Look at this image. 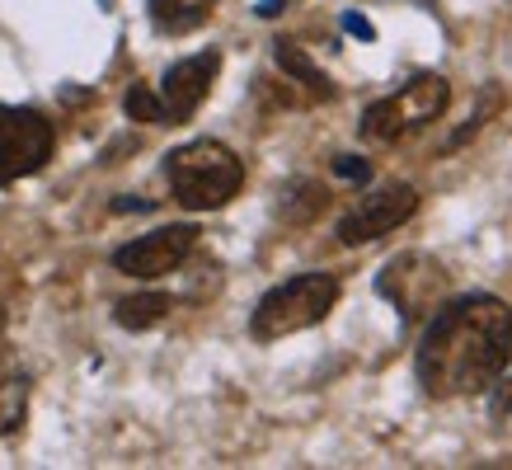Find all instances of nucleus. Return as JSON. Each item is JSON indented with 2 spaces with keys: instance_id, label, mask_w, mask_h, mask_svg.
Masks as SVG:
<instances>
[{
  "instance_id": "14",
  "label": "nucleus",
  "mask_w": 512,
  "mask_h": 470,
  "mask_svg": "<svg viewBox=\"0 0 512 470\" xmlns=\"http://www.w3.org/2000/svg\"><path fill=\"white\" fill-rule=\"evenodd\" d=\"M127 118H132V123L170 127L165 123V104H160V94L151 90V85H132V90H127Z\"/></svg>"
},
{
  "instance_id": "11",
  "label": "nucleus",
  "mask_w": 512,
  "mask_h": 470,
  "mask_svg": "<svg viewBox=\"0 0 512 470\" xmlns=\"http://www.w3.org/2000/svg\"><path fill=\"white\" fill-rule=\"evenodd\" d=\"M29 419V376L19 367H0V433H19Z\"/></svg>"
},
{
  "instance_id": "1",
  "label": "nucleus",
  "mask_w": 512,
  "mask_h": 470,
  "mask_svg": "<svg viewBox=\"0 0 512 470\" xmlns=\"http://www.w3.org/2000/svg\"><path fill=\"white\" fill-rule=\"evenodd\" d=\"M512 358V306L489 297V292H470V297L442 301L428 320L419 339V372L423 395L433 400H466L484 395L498 376L508 372Z\"/></svg>"
},
{
  "instance_id": "4",
  "label": "nucleus",
  "mask_w": 512,
  "mask_h": 470,
  "mask_svg": "<svg viewBox=\"0 0 512 470\" xmlns=\"http://www.w3.org/2000/svg\"><path fill=\"white\" fill-rule=\"evenodd\" d=\"M451 104V85L442 76H414L404 80L395 94L376 99L372 109L362 113V137L372 146H395V141L414 137L428 123H437Z\"/></svg>"
},
{
  "instance_id": "10",
  "label": "nucleus",
  "mask_w": 512,
  "mask_h": 470,
  "mask_svg": "<svg viewBox=\"0 0 512 470\" xmlns=\"http://www.w3.org/2000/svg\"><path fill=\"white\" fill-rule=\"evenodd\" d=\"M212 5H217V0H151V24H156L160 33L179 38V33L202 29V24L212 19Z\"/></svg>"
},
{
  "instance_id": "17",
  "label": "nucleus",
  "mask_w": 512,
  "mask_h": 470,
  "mask_svg": "<svg viewBox=\"0 0 512 470\" xmlns=\"http://www.w3.org/2000/svg\"><path fill=\"white\" fill-rule=\"evenodd\" d=\"M343 29H348V33H357V38H372V24H367V19H362V15H348V19H343Z\"/></svg>"
},
{
  "instance_id": "3",
  "label": "nucleus",
  "mask_w": 512,
  "mask_h": 470,
  "mask_svg": "<svg viewBox=\"0 0 512 470\" xmlns=\"http://www.w3.org/2000/svg\"><path fill=\"white\" fill-rule=\"evenodd\" d=\"M334 306H339V278L334 273H296V278L278 282L254 306L249 334L259 344H273V339H287V334H301V329L320 325Z\"/></svg>"
},
{
  "instance_id": "16",
  "label": "nucleus",
  "mask_w": 512,
  "mask_h": 470,
  "mask_svg": "<svg viewBox=\"0 0 512 470\" xmlns=\"http://www.w3.org/2000/svg\"><path fill=\"white\" fill-rule=\"evenodd\" d=\"M334 174H339V179H353V184H367V179H372V165L357 156H339L334 160Z\"/></svg>"
},
{
  "instance_id": "9",
  "label": "nucleus",
  "mask_w": 512,
  "mask_h": 470,
  "mask_svg": "<svg viewBox=\"0 0 512 470\" xmlns=\"http://www.w3.org/2000/svg\"><path fill=\"white\" fill-rule=\"evenodd\" d=\"M217 71H221V52L217 47H207V52H193L184 62H174L160 80V104H165V123H188L193 113L202 109V99L212 94L217 85Z\"/></svg>"
},
{
  "instance_id": "6",
  "label": "nucleus",
  "mask_w": 512,
  "mask_h": 470,
  "mask_svg": "<svg viewBox=\"0 0 512 470\" xmlns=\"http://www.w3.org/2000/svg\"><path fill=\"white\" fill-rule=\"evenodd\" d=\"M57 132L38 109H15L0 104V184L29 179L52 160Z\"/></svg>"
},
{
  "instance_id": "5",
  "label": "nucleus",
  "mask_w": 512,
  "mask_h": 470,
  "mask_svg": "<svg viewBox=\"0 0 512 470\" xmlns=\"http://www.w3.org/2000/svg\"><path fill=\"white\" fill-rule=\"evenodd\" d=\"M376 292L404 315V320H423L447 301V268L437 264L433 254L404 250L386 259V268L376 273Z\"/></svg>"
},
{
  "instance_id": "7",
  "label": "nucleus",
  "mask_w": 512,
  "mask_h": 470,
  "mask_svg": "<svg viewBox=\"0 0 512 470\" xmlns=\"http://www.w3.org/2000/svg\"><path fill=\"white\" fill-rule=\"evenodd\" d=\"M414 212H419V188L386 184V188H376V193H367V198H357V203L343 212L339 240L343 245H367V240H381V235H390L395 226H404Z\"/></svg>"
},
{
  "instance_id": "15",
  "label": "nucleus",
  "mask_w": 512,
  "mask_h": 470,
  "mask_svg": "<svg viewBox=\"0 0 512 470\" xmlns=\"http://www.w3.org/2000/svg\"><path fill=\"white\" fill-rule=\"evenodd\" d=\"M494 386H498V391H494V423H503V428H512V376H508V381L498 376Z\"/></svg>"
},
{
  "instance_id": "18",
  "label": "nucleus",
  "mask_w": 512,
  "mask_h": 470,
  "mask_svg": "<svg viewBox=\"0 0 512 470\" xmlns=\"http://www.w3.org/2000/svg\"><path fill=\"white\" fill-rule=\"evenodd\" d=\"M282 5H287V0H259V15H278V10H282Z\"/></svg>"
},
{
  "instance_id": "19",
  "label": "nucleus",
  "mask_w": 512,
  "mask_h": 470,
  "mask_svg": "<svg viewBox=\"0 0 512 470\" xmlns=\"http://www.w3.org/2000/svg\"><path fill=\"white\" fill-rule=\"evenodd\" d=\"M0 334H5V306H0Z\"/></svg>"
},
{
  "instance_id": "8",
  "label": "nucleus",
  "mask_w": 512,
  "mask_h": 470,
  "mask_svg": "<svg viewBox=\"0 0 512 470\" xmlns=\"http://www.w3.org/2000/svg\"><path fill=\"white\" fill-rule=\"evenodd\" d=\"M193 245H198V231H193V226H160V231L137 235L132 245H123V250L113 254V268L127 273V278H141V282L165 278V273H174V268L193 254Z\"/></svg>"
},
{
  "instance_id": "13",
  "label": "nucleus",
  "mask_w": 512,
  "mask_h": 470,
  "mask_svg": "<svg viewBox=\"0 0 512 470\" xmlns=\"http://www.w3.org/2000/svg\"><path fill=\"white\" fill-rule=\"evenodd\" d=\"M170 311H174V297H165V292H141V297L118 301V306H113V320H118L123 329H151V325H160Z\"/></svg>"
},
{
  "instance_id": "2",
  "label": "nucleus",
  "mask_w": 512,
  "mask_h": 470,
  "mask_svg": "<svg viewBox=\"0 0 512 470\" xmlns=\"http://www.w3.org/2000/svg\"><path fill=\"white\" fill-rule=\"evenodd\" d=\"M165 179H170L174 203L188 212H217L245 188V160L235 156L231 146L202 137L188 141L165 160Z\"/></svg>"
},
{
  "instance_id": "12",
  "label": "nucleus",
  "mask_w": 512,
  "mask_h": 470,
  "mask_svg": "<svg viewBox=\"0 0 512 470\" xmlns=\"http://www.w3.org/2000/svg\"><path fill=\"white\" fill-rule=\"evenodd\" d=\"M273 47H278V66L296 80V85H306V90H311L315 99H334V85H329V76L311 62V57H306V52H301V47L287 43V38H278Z\"/></svg>"
}]
</instances>
